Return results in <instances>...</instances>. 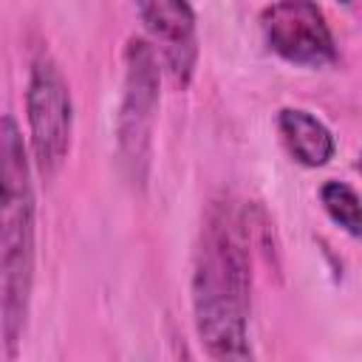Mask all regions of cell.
<instances>
[{
	"label": "cell",
	"instance_id": "1",
	"mask_svg": "<svg viewBox=\"0 0 362 362\" xmlns=\"http://www.w3.org/2000/svg\"><path fill=\"white\" fill-rule=\"evenodd\" d=\"M252 215L229 195L206 209L195 263L192 314L204 351L212 359H249L252 305Z\"/></svg>",
	"mask_w": 362,
	"mask_h": 362
},
{
	"label": "cell",
	"instance_id": "2",
	"mask_svg": "<svg viewBox=\"0 0 362 362\" xmlns=\"http://www.w3.org/2000/svg\"><path fill=\"white\" fill-rule=\"evenodd\" d=\"M34 283V187L28 150L11 113L0 127V331L6 359L17 356Z\"/></svg>",
	"mask_w": 362,
	"mask_h": 362
},
{
	"label": "cell",
	"instance_id": "3",
	"mask_svg": "<svg viewBox=\"0 0 362 362\" xmlns=\"http://www.w3.org/2000/svg\"><path fill=\"white\" fill-rule=\"evenodd\" d=\"M158 51L144 37H130L124 45V85L116 119V144L124 175L133 184L147 181L153 124L158 110Z\"/></svg>",
	"mask_w": 362,
	"mask_h": 362
},
{
	"label": "cell",
	"instance_id": "4",
	"mask_svg": "<svg viewBox=\"0 0 362 362\" xmlns=\"http://www.w3.org/2000/svg\"><path fill=\"white\" fill-rule=\"evenodd\" d=\"M25 119L31 161L42 178H54L71 150L74 102L68 82L51 54H37L25 88Z\"/></svg>",
	"mask_w": 362,
	"mask_h": 362
},
{
	"label": "cell",
	"instance_id": "5",
	"mask_svg": "<svg viewBox=\"0 0 362 362\" xmlns=\"http://www.w3.org/2000/svg\"><path fill=\"white\" fill-rule=\"evenodd\" d=\"M260 31L266 45L286 62L322 68L337 59L331 25L314 0H274L263 8Z\"/></svg>",
	"mask_w": 362,
	"mask_h": 362
},
{
	"label": "cell",
	"instance_id": "6",
	"mask_svg": "<svg viewBox=\"0 0 362 362\" xmlns=\"http://www.w3.org/2000/svg\"><path fill=\"white\" fill-rule=\"evenodd\" d=\"M136 11L153 48L175 85L187 88L198 65V25L187 0H136Z\"/></svg>",
	"mask_w": 362,
	"mask_h": 362
},
{
	"label": "cell",
	"instance_id": "7",
	"mask_svg": "<svg viewBox=\"0 0 362 362\" xmlns=\"http://www.w3.org/2000/svg\"><path fill=\"white\" fill-rule=\"evenodd\" d=\"M277 127L288 153L303 167H325L334 158L337 141L314 113L303 107H283L277 113Z\"/></svg>",
	"mask_w": 362,
	"mask_h": 362
},
{
	"label": "cell",
	"instance_id": "8",
	"mask_svg": "<svg viewBox=\"0 0 362 362\" xmlns=\"http://www.w3.org/2000/svg\"><path fill=\"white\" fill-rule=\"evenodd\" d=\"M320 201L334 223H339L348 235L362 238V198L345 181H325L320 187Z\"/></svg>",
	"mask_w": 362,
	"mask_h": 362
},
{
	"label": "cell",
	"instance_id": "9",
	"mask_svg": "<svg viewBox=\"0 0 362 362\" xmlns=\"http://www.w3.org/2000/svg\"><path fill=\"white\" fill-rule=\"evenodd\" d=\"M356 167H359V173H362V153H359V161H356Z\"/></svg>",
	"mask_w": 362,
	"mask_h": 362
}]
</instances>
